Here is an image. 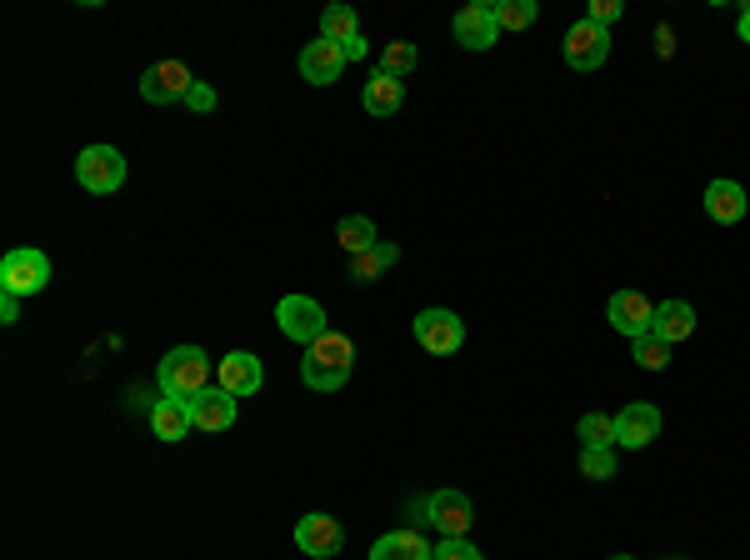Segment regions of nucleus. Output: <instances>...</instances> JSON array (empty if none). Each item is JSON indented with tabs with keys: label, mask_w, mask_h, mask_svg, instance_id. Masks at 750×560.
Instances as JSON below:
<instances>
[{
	"label": "nucleus",
	"mask_w": 750,
	"mask_h": 560,
	"mask_svg": "<svg viewBox=\"0 0 750 560\" xmlns=\"http://www.w3.org/2000/svg\"><path fill=\"white\" fill-rule=\"evenodd\" d=\"M350 370H356V346H350V336H340V330H326L316 346H306V360H300V380H306L310 390H326V396L346 386Z\"/></svg>",
	"instance_id": "nucleus-1"
},
{
	"label": "nucleus",
	"mask_w": 750,
	"mask_h": 560,
	"mask_svg": "<svg viewBox=\"0 0 750 560\" xmlns=\"http://www.w3.org/2000/svg\"><path fill=\"white\" fill-rule=\"evenodd\" d=\"M156 380H160V390H166V400H190V396H200V390H206V380H210L206 350H200V346H176V350H166V356H160V366H156Z\"/></svg>",
	"instance_id": "nucleus-2"
},
{
	"label": "nucleus",
	"mask_w": 750,
	"mask_h": 560,
	"mask_svg": "<svg viewBox=\"0 0 750 560\" xmlns=\"http://www.w3.org/2000/svg\"><path fill=\"white\" fill-rule=\"evenodd\" d=\"M46 286H50V260H46V250H30V246L6 250V260H0V296L26 300V296H40Z\"/></svg>",
	"instance_id": "nucleus-3"
},
{
	"label": "nucleus",
	"mask_w": 750,
	"mask_h": 560,
	"mask_svg": "<svg viewBox=\"0 0 750 560\" xmlns=\"http://www.w3.org/2000/svg\"><path fill=\"white\" fill-rule=\"evenodd\" d=\"M410 330H416V346L430 350V356H456L460 346H466V320L456 316V310H420L416 320H410Z\"/></svg>",
	"instance_id": "nucleus-4"
},
{
	"label": "nucleus",
	"mask_w": 750,
	"mask_h": 560,
	"mask_svg": "<svg viewBox=\"0 0 750 560\" xmlns=\"http://www.w3.org/2000/svg\"><path fill=\"white\" fill-rule=\"evenodd\" d=\"M76 180L90 196H110V190L126 186V156L116 146H86L76 160Z\"/></svg>",
	"instance_id": "nucleus-5"
},
{
	"label": "nucleus",
	"mask_w": 750,
	"mask_h": 560,
	"mask_svg": "<svg viewBox=\"0 0 750 560\" xmlns=\"http://www.w3.org/2000/svg\"><path fill=\"white\" fill-rule=\"evenodd\" d=\"M276 326L286 340H296V346H316L320 336H326V310H320V300L310 296H280L276 306Z\"/></svg>",
	"instance_id": "nucleus-6"
},
{
	"label": "nucleus",
	"mask_w": 750,
	"mask_h": 560,
	"mask_svg": "<svg viewBox=\"0 0 750 560\" xmlns=\"http://www.w3.org/2000/svg\"><path fill=\"white\" fill-rule=\"evenodd\" d=\"M190 90H196V76H190V66H180V60H156V66L140 76V96H146L150 106H176Z\"/></svg>",
	"instance_id": "nucleus-7"
},
{
	"label": "nucleus",
	"mask_w": 750,
	"mask_h": 560,
	"mask_svg": "<svg viewBox=\"0 0 750 560\" xmlns=\"http://www.w3.org/2000/svg\"><path fill=\"white\" fill-rule=\"evenodd\" d=\"M560 50H566L570 70H600L610 56V30L590 26V20H576V26L566 30V40H560Z\"/></svg>",
	"instance_id": "nucleus-8"
},
{
	"label": "nucleus",
	"mask_w": 750,
	"mask_h": 560,
	"mask_svg": "<svg viewBox=\"0 0 750 560\" xmlns=\"http://www.w3.org/2000/svg\"><path fill=\"white\" fill-rule=\"evenodd\" d=\"M430 526L440 530V540H470L476 506H470L466 490H436L430 496Z\"/></svg>",
	"instance_id": "nucleus-9"
},
{
	"label": "nucleus",
	"mask_w": 750,
	"mask_h": 560,
	"mask_svg": "<svg viewBox=\"0 0 750 560\" xmlns=\"http://www.w3.org/2000/svg\"><path fill=\"white\" fill-rule=\"evenodd\" d=\"M296 546L306 550L310 560H330V556H340V546H346V530H340L336 516L310 510V516L296 520Z\"/></svg>",
	"instance_id": "nucleus-10"
},
{
	"label": "nucleus",
	"mask_w": 750,
	"mask_h": 560,
	"mask_svg": "<svg viewBox=\"0 0 750 560\" xmlns=\"http://www.w3.org/2000/svg\"><path fill=\"white\" fill-rule=\"evenodd\" d=\"M606 320L620 330V336L640 340V336H650L656 306H650V300L640 296V290H616V296H610V306H606Z\"/></svg>",
	"instance_id": "nucleus-11"
},
{
	"label": "nucleus",
	"mask_w": 750,
	"mask_h": 560,
	"mask_svg": "<svg viewBox=\"0 0 750 560\" xmlns=\"http://www.w3.org/2000/svg\"><path fill=\"white\" fill-rule=\"evenodd\" d=\"M656 436H660V410L646 406V400H630V406L616 416V446L646 450Z\"/></svg>",
	"instance_id": "nucleus-12"
},
{
	"label": "nucleus",
	"mask_w": 750,
	"mask_h": 560,
	"mask_svg": "<svg viewBox=\"0 0 750 560\" xmlns=\"http://www.w3.org/2000/svg\"><path fill=\"white\" fill-rule=\"evenodd\" d=\"M340 70H346V46H336V40H310L300 50V80H310V86H336Z\"/></svg>",
	"instance_id": "nucleus-13"
},
{
	"label": "nucleus",
	"mask_w": 750,
	"mask_h": 560,
	"mask_svg": "<svg viewBox=\"0 0 750 560\" xmlns=\"http://www.w3.org/2000/svg\"><path fill=\"white\" fill-rule=\"evenodd\" d=\"M186 406H190L196 430H230L236 426V396H230L226 386H206L200 396H190Z\"/></svg>",
	"instance_id": "nucleus-14"
},
{
	"label": "nucleus",
	"mask_w": 750,
	"mask_h": 560,
	"mask_svg": "<svg viewBox=\"0 0 750 560\" xmlns=\"http://www.w3.org/2000/svg\"><path fill=\"white\" fill-rule=\"evenodd\" d=\"M456 40L466 50H490L500 40V26H496V6H466L456 20H450Z\"/></svg>",
	"instance_id": "nucleus-15"
},
{
	"label": "nucleus",
	"mask_w": 750,
	"mask_h": 560,
	"mask_svg": "<svg viewBox=\"0 0 750 560\" xmlns=\"http://www.w3.org/2000/svg\"><path fill=\"white\" fill-rule=\"evenodd\" d=\"M216 376L230 396H256V390L266 386V366H260V356H250V350H230Z\"/></svg>",
	"instance_id": "nucleus-16"
},
{
	"label": "nucleus",
	"mask_w": 750,
	"mask_h": 560,
	"mask_svg": "<svg viewBox=\"0 0 750 560\" xmlns=\"http://www.w3.org/2000/svg\"><path fill=\"white\" fill-rule=\"evenodd\" d=\"M746 210H750V196L740 180H710L706 186V216L716 226H736V220H746Z\"/></svg>",
	"instance_id": "nucleus-17"
},
{
	"label": "nucleus",
	"mask_w": 750,
	"mask_h": 560,
	"mask_svg": "<svg viewBox=\"0 0 750 560\" xmlns=\"http://www.w3.org/2000/svg\"><path fill=\"white\" fill-rule=\"evenodd\" d=\"M360 106L370 110V116H396L400 106H406V80L386 76V70H376V76L366 80V90H360Z\"/></svg>",
	"instance_id": "nucleus-18"
},
{
	"label": "nucleus",
	"mask_w": 750,
	"mask_h": 560,
	"mask_svg": "<svg viewBox=\"0 0 750 560\" xmlns=\"http://www.w3.org/2000/svg\"><path fill=\"white\" fill-rule=\"evenodd\" d=\"M690 330H696V306H690V300H666V306H656L650 336H660L666 346H680Z\"/></svg>",
	"instance_id": "nucleus-19"
},
{
	"label": "nucleus",
	"mask_w": 750,
	"mask_h": 560,
	"mask_svg": "<svg viewBox=\"0 0 750 560\" xmlns=\"http://www.w3.org/2000/svg\"><path fill=\"white\" fill-rule=\"evenodd\" d=\"M430 556L436 550H430V540L420 530H390V536H380L370 546V560H430Z\"/></svg>",
	"instance_id": "nucleus-20"
},
{
	"label": "nucleus",
	"mask_w": 750,
	"mask_h": 560,
	"mask_svg": "<svg viewBox=\"0 0 750 560\" xmlns=\"http://www.w3.org/2000/svg\"><path fill=\"white\" fill-rule=\"evenodd\" d=\"M150 430H156L160 440H186L190 430H196L190 406L186 400H156V406H150Z\"/></svg>",
	"instance_id": "nucleus-21"
},
{
	"label": "nucleus",
	"mask_w": 750,
	"mask_h": 560,
	"mask_svg": "<svg viewBox=\"0 0 750 560\" xmlns=\"http://www.w3.org/2000/svg\"><path fill=\"white\" fill-rule=\"evenodd\" d=\"M400 260V246H390V240H376L370 250H360V256H350V280L356 286H370V280H380L390 266Z\"/></svg>",
	"instance_id": "nucleus-22"
},
{
	"label": "nucleus",
	"mask_w": 750,
	"mask_h": 560,
	"mask_svg": "<svg viewBox=\"0 0 750 560\" xmlns=\"http://www.w3.org/2000/svg\"><path fill=\"white\" fill-rule=\"evenodd\" d=\"M360 36V20L350 6H326L320 10V40H336V46H346V40Z\"/></svg>",
	"instance_id": "nucleus-23"
},
{
	"label": "nucleus",
	"mask_w": 750,
	"mask_h": 560,
	"mask_svg": "<svg viewBox=\"0 0 750 560\" xmlns=\"http://www.w3.org/2000/svg\"><path fill=\"white\" fill-rule=\"evenodd\" d=\"M336 240L346 246V256H360V250L376 246V220H366V216H346V220L336 226Z\"/></svg>",
	"instance_id": "nucleus-24"
},
{
	"label": "nucleus",
	"mask_w": 750,
	"mask_h": 560,
	"mask_svg": "<svg viewBox=\"0 0 750 560\" xmlns=\"http://www.w3.org/2000/svg\"><path fill=\"white\" fill-rule=\"evenodd\" d=\"M420 66V50L410 46V40H390L386 50H380V70H386V76H410V70Z\"/></svg>",
	"instance_id": "nucleus-25"
},
{
	"label": "nucleus",
	"mask_w": 750,
	"mask_h": 560,
	"mask_svg": "<svg viewBox=\"0 0 750 560\" xmlns=\"http://www.w3.org/2000/svg\"><path fill=\"white\" fill-rule=\"evenodd\" d=\"M536 16H540L536 0H500L496 6V26L500 30H530L536 26Z\"/></svg>",
	"instance_id": "nucleus-26"
},
{
	"label": "nucleus",
	"mask_w": 750,
	"mask_h": 560,
	"mask_svg": "<svg viewBox=\"0 0 750 560\" xmlns=\"http://www.w3.org/2000/svg\"><path fill=\"white\" fill-rule=\"evenodd\" d=\"M580 476L586 480L616 476V446H580Z\"/></svg>",
	"instance_id": "nucleus-27"
},
{
	"label": "nucleus",
	"mask_w": 750,
	"mask_h": 560,
	"mask_svg": "<svg viewBox=\"0 0 750 560\" xmlns=\"http://www.w3.org/2000/svg\"><path fill=\"white\" fill-rule=\"evenodd\" d=\"M576 430H580V440H586V446H616V416H600V410H586Z\"/></svg>",
	"instance_id": "nucleus-28"
},
{
	"label": "nucleus",
	"mask_w": 750,
	"mask_h": 560,
	"mask_svg": "<svg viewBox=\"0 0 750 560\" xmlns=\"http://www.w3.org/2000/svg\"><path fill=\"white\" fill-rule=\"evenodd\" d=\"M630 350H636V360L646 370H666L670 366V346L660 336H640V340H630Z\"/></svg>",
	"instance_id": "nucleus-29"
},
{
	"label": "nucleus",
	"mask_w": 750,
	"mask_h": 560,
	"mask_svg": "<svg viewBox=\"0 0 750 560\" xmlns=\"http://www.w3.org/2000/svg\"><path fill=\"white\" fill-rule=\"evenodd\" d=\"M430 560H486V556H480V550L470 546V540H440L436 556H430Z\"/></svg>",
	"instance_id": "nucleus-30"
},
{
	"label": "nucleus",
	"mask_w": 750,
	"mask_h": 560,
	"mask_svg": "<svg viewBox=\"0 0 750 560\" xmlns=\"http://www.w3.org/2000/svg\"><path fill=\"white\" fill-rule=\"evenodd\" d=\"M620 16H626V6H620V0H596V6H590V26H600V30H610V26H616V20Z\"/></svg>",
	"instance_id": "nucleus-31"
},
{
	"label": "nucleus",
	"mask_w": 750,
	"mask_h": 560,
	"mask_svg": "<svg viewBox=\"0 0 750 560\" xmlns=\"http://www.w3.org/2000/svg\"><path fill=\"white\" fill-rule=\"evenodd\" d=\"M186 106H190V110H200V116H210V110H216V90H210L206 80H196V90L186 96Z\"/></svg>",
	"instance_id": "nucleus-32"
},
{
	"label": "nucleus",
	"mask_w": 750,
	"mask_h": 560,
	"mask_svg": "<svg viewBox=\"0 0 750 560\" xmlns=\"http://www.w3.org/2000/svg\"><path fill=\"white\" fill-rule=\"evenodd\" d=\"M20 320V300L16 296H0V326H16Z\"/></svg>",
	"instance_id": "nucleus-33"
},
{
	"label": "nucleus",
	"mask_w": 750,
	"mask_h": 560,
	"mask_svg": "<svg viewBox=\"0 0 750 560\" xmlns=\"http://www.w3.org/2000/svg\"><path fill=\"white\" fill-rule=\"evenodd\" d=\"M656 50H660V56H670V50H676V36H670V26L656 30Z\"/></svg>",
	"instance_id": "nucleus-34"
},
{
	"label": "nucleus",
	"mask_w": 750,
	"mask_h": 560,
	"mask_svg": "<svg viewBox=\"0 0 750 560\" xmlns=\"http://www.w3.org/2000/svg\"><path fill=\"white\" fill-rule=\"evenodd\" d=\"M360 56H366V40H346V60H360Z\"/></svg>",
	"instance_id": "nucleus-35"
},
{
	"label": "nucleus",
	"mask_w": 750,
	"mask_h": 560,
	"mask_svg": "<svg viewBox=\"0 0 750 560\" xmlns=\"http://www.w3.org/2000/svg\"><path fill=\"white\" fill-rule=\"evenodd\" d=\"M736 30H740V40H746V46H750V6H746V10H740V20H736Z\"/></svg>",
	"instance_id": "nucleus-36"
},
{
	"label": "nucleus",
	"mask_w": 750,
	"mask_h": 560,
	"mask_svg": "<svg viewBox=\"0 0 750 560\" xmlns=\"http://www.w3.org/2000/svg\"><path fill=\"white\" fill-rule=\"evenodd\" d=\"M610 560H630V556H610Z\"/></svg>",
	"instance_id": "nucleus-37"
}]
</instances>
